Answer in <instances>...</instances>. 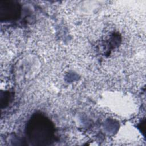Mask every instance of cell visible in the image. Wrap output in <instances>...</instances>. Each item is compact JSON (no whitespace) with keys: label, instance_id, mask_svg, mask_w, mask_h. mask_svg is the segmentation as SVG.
<instances>
[{"label":"cell","instance_id":"obj_1","mask_svg":"<svg viewBox=\"0 0 146 146\" xmlns=\"http://www.w3.org/2000/svg\"><path fill=\"white\" fill-rule=\"evenodd\" d=\"M30 136L35 141H47L52 134L53 127L50 120L40 115L34 116L30 121L28 125Z\"/></svg>","mask_w":146,"mask_h":146},{"label":"cell","instance_id":"obj_2","mask_svg":"<svg viewBox=\"0 0 146 146\" xmlns=\"http://www.w3.org/2000/svg\"><path fill=\"white\" fill-rule=\"evenodd\" d=\"M0 13L1 16L5 14V16L3 17L5 20L15 19L17 18L18 14H19L18 4L14 2H1L0 5Z\"/></svg>","mask_w":146,"mask_h":146}]
</instances>
